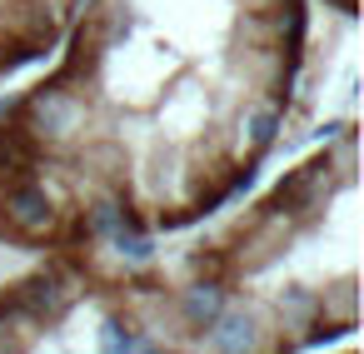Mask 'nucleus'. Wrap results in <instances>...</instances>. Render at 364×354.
Segmentation results:
<instances>
[{"mask_svg":"<svg viewBox=\"0 0 364 354\" xmlns=\"http://www.w3.org/2000/svg\"><path fill=\"white\" fill-rule=\"evenodd\" d=\"M264 314L259 309H235V304H225V314L210 324V334H205V344L210 349H259L264 344Z\"/></svg>","mask_w":364,"mask_h":354,"instance_id":"obj_1","label":"nucleus"},{"mask_svg":"<svg viewBox=\"0 0 364 354\" xmlns=\"http://www.w3.org/2000/svg\"><path fill=\"white\" fill-rule=\"evenodd\" d=\"M225 304H230V289L215 284V279H195L190 289L175 294V309H180L185 329H210V324L225 314Z\"/></svg>","mask_w":364,"mask_h":354,"instance_id":"obj_2","label":"nucleus"}]
</instances>
